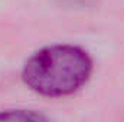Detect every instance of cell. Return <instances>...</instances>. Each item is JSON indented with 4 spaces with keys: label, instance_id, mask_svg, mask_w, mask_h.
Returning a JSON list of instances; mask_svg holds the SVG:
<instances>
[{
    "label": "cell",
    "instance_id": "obj_1",
    "mask_svg": "<svg viewBox=\"0 0 124 122\" xmlns=\"http://www.w3.org/2000/svg\"><path fill=\"white\" fill-rule=\"evenodd\" d=\"M94 69L90 53L75 45H51L26 61L22 79L25 85L46 98H63L79 91Z\"/></svg>",
    "mask_w": 124,
    "mask_h": 122
},
{
    "label": "cell",
    "instance_id": "obj_2",
    "mask_svg": "<svg viewBox=\"0 0 124 122\" xmlns=\"http://www.w3.org/2000/svg\"><path fill=\"white\" fill-rule=\"evenodd\" d=\"M0 122H48V119L35 111L10 109L0 112Z\"/></svg>",
    "mask_w": 124,
    "mask_h": 122
}]
</instances>
